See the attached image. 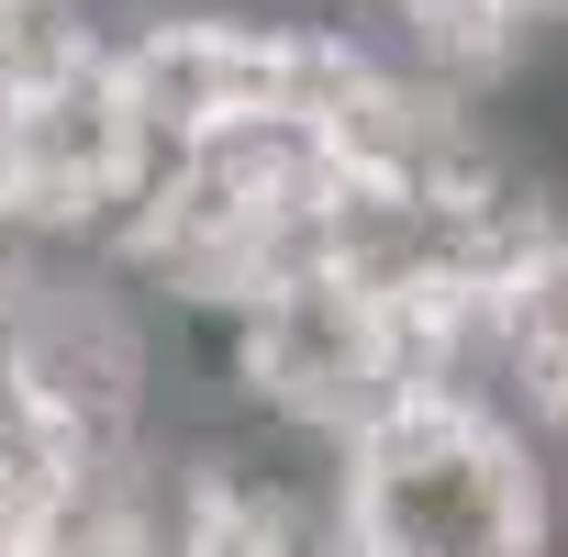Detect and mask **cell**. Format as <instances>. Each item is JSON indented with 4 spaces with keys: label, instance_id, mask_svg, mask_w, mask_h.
Here are the masks:
<instances>
[{
    "label": "cell",
    "instance_id": "cell-1",
    "mask_svg": "<svg viewBox=\"0 0 568 557\" xmlns=\"http://www.w3.org/2000/svg\"><path fill=\"white\" fill-rule=\"evenodd\" d=\"M223 413L291 457H335L379 413L446 379V278L379 267V256H313L291 278H267L256 302L201 324Z\"/></svg>",
    "mask_w": 568,
    "mask_h": 557
},
{
    "label": "cell",
    "instance_id": "cell-2",
    "mask_svg": "<svg viewBox=\"0 0 568 557\" xmlns=\"http://www.w3.org/2000/svg\"><path fill=\"white\" fill-rule=\"evenodd\" d=\"M357 179L324 145V123L278 112V123H223V134H179L123 223V267L201 335L212 313L256 302L267 278H291L313 256L346 245Z\"/></svg>",
    "mask_w": 568,
    "mask_h": 557
},
{
    "label": "cell",
    "instance_id": "cell-3",
    "mask_svg": "<svg viewBox=\"0 0 568 557\" xmlns=\"http://www.w3.org/2000/svg\"><path fill=\"white\" fill-rule=\"evenodd\" d=\"M313 468L346 557H568V457L457 379L413 391Z\"/></svg>",
    "mask_w": 568,
    "mask_h": 557
},
{
    "label": "cell",
    "instance_id": "cell-4",
    "mask_svg": "<svg viewBox=\"0 0 568 557\" xmlns=\"http://www.w3.org/2000/svg\"><path fill=\"white\" fill-rule=\"evenodd\" d=\"M168 134L123 90L112 57L45 79V90H0V234L12 245H79L112 256Z\"/></svg>",
    "mask_w": 568,
    "mask_h": 557
},
{
    "label": "cell",
    "instance_id": "cell-5",
    "mask_svg": "<svg viewBox=\"0 0 568 557\" xmlns=\"http://www.w3.org/2000/svg\"><path fill=\"white\" fill-rule=\"evenodd\" d=\"M446 379L568 457V190H524L446 278Z\"/></svg>",
    "mask_w": 568,
    "mask_h": 557
},
{
    "label": "cell",
    "instance_id": "cell-6",
    "mask_svg": "<svg viewBox=\"0 0 568 557\" xmlns=\"http://www.w3.org/2000/svg\"><path fill=\"white\" fill-rule=\"evenodd\" d=\"M357 12L479 101H513L546 57H568V0H357Z\"/></svg>",
    "mask_w": 568,
    "mask_h": 557
},
{
    "label": "cell",
    "instance_id": "cell-7",
    "mask_svg": "<svg viewBox=\"0 0 568 557\" xmlns=\"http://www.w3.org/2000/svg\"><path fill=\"white\" fill-rule=\"evenodd\" d=\"M123 0H0V90H45L90 57H112Z\"/></svg>",
    "mask_w": 568,
    "mask_h": 557
}]
</instances>
